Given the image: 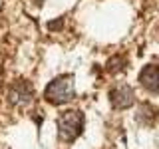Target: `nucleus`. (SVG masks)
<instances>
[{"mask_svg": "<svg viewBox=\"0 0 159 149\" xmlns=\"http://www.w3.org/2000/svg\"><path fill=\"white\" fill-rule=\"evenodd\" d=\"M44 97L52 106H64V103L72 102L76 97V89H74V76H58L56 79L48 84V88L44 89Z\"/></svg>", "mask_w": 159, "mask_h": 149, "instance_id": "obj_1", "label": "nucleus"}, {"mask_svg": "<svg viewBox=\"0 0 159 149\" xmlns=\"http://www.w3.org/2000/svg\"><path fill=\"white\" fill-rule=\"evenodd\" d=\"M84 113L80 109H68V111L60 113L58 117V133L64 141H74L82 135L84 131Z\"/></svg>", "mask_w": 159, "mask_h": 149, "instance_id": "obj_2", "label": "nucleus"}, {"mask_svg": "<svg viewBox=\"0 0 159 149\" xmlns=\"http://www.w3.org/2000/svg\"><path fill=\"white\" fill-rule=\"evenodd\" d=\"M34 97V88L28 79H16L8 89V102L12 106H26Z\"/></svg>", "mask_w": 159, "mask_h": 149, "instance_id": "obj_3", "label": "nucleus"}, {"mask_svg": "<svg viewBox=\"0 0 159 149\" xmlns=\"http://www.w3.org/2000/svg\"><path fill=\"white\" fill-rule=\"evenodd\" d=\"M109 102H111V106L116 109H127L135 103V93H133L131 86L121 82L109 89Z\"/></svg>", "mask_w": 159, "mask_h": 149, "instance_id": "obj_4", "label": "nucleus"}, {"mask_svg": "<svg viewBox=\"0 0 159 149\" xmlns=\"http://www.w3.org/2000/svg\"><path fill=\"white\" fill-rule=\"evenodd\" d=\"M139 84L151 93H159V64H147L139 72Z\"/></svg>", "mask_w": 159, "mask_h": 149, "instance_id": "obj_5", "label": "nucleus"}, {"mask_svg": "<svg viewBox=\"0 0 159 149\" xmlns=\"http://www.w3.org/2000/svg\"><path fill=\"white\" fill-rule=\"evenodd\" d=\"M157 117H159V107H153L151 103H141L135 115V119L143 125H153L157 121Z\"/></svg>", "mask_w": 159, "mask_h": 149, "instance_id": "obj_6", "label": "nucleus"}, {"mask_svg": "<svg viewBox=\"0 0 159 149\" xmlns=\"http://www.w3.org/2000/svg\"><path fill=\"white\" fill-rule=\"evenodd\" d=\"M127 66V58L125 56H111L107 60V64H106V70L109 74H117V72H121V70H125Z\"/></svg>", "mask_w": 159, "mask_h": 149, "instance_id": "obj_7", "label": "nucleus"}, {"mask_svg": "<svg viewBox=\"0 0 159 149\" xmlns=\"http://www.w3.org/2000/svg\"><path fill=\"white\" fill-rule=\"evenodd\" d=\"M64 26V18H58V20H52V22H48V28L50 30H60Z\"/></svg>", "mask_w": 159, "mask_h": 149, "instance_id": "obj_8", "label": "nucleus"}]
</instances>
